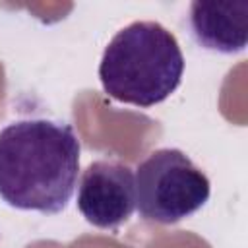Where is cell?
Listing matches in <instances>:
<instances>
[{
    "label": "cell",
    "mask_w": 248,
    "mask_h": 248,
    "mask_svg": "<svg viewBox=\"0 0 248 248\" xmlns=\"http://www.w3.org/2000/svg\"><path fill=\"white\" fill-rule=\"evenodd\" d=\"M188 25L203 48L221 54L240 52L248 41V2L194 0L188 12Z\"/></svg>",
    "instance_id": "5"
},
{
    "label": "cell",
    "mask_w": 248,
    "mask_h": 248,
    "mask_svg": "<svg viewBox=\"0 0 248 248\" xmlns=\"http://www.w3.org/2000/svg\"><path fill=\"white\" fill-rule=\"evenodd\" d=\"M78 209L99 229H118L136 209L134 172L118 161H93L81 174Z\"/></svg>",
    "instance_id": "4"
},
{
    "label": "cell",
    "mask_w": 248,
    "mask_h": 248,
    "mask_svg": "<svg viewBox=\"0 0 248 248\" xmlns=\"http://www.w3.org/2000/svg\"><path fill=\"white\" fill-rule=\"evenodd\" d=\"M184 56L176 37L157 21H134L107 45L99 79L112 99L136 107L163 103L182 81Z\"/></svg>",
    "instance_id": "2"
},
{
    "label": "cell",
    "mask_w": 248,
    "mask_h": 248,
    "mask_svg": "<svg viewBox=\"0 0 248 248\" xmlns=\"http://www.w3.org/2000/svg\"><path fill=\"white\" fill-rule=\"evenodd\" d=\"M136 207L147 221L174 225L205 205L209 178L174 147L157 149L143 159L134 176Z\"/></svg>",
    "instance_id": "3"
},
{
    "label": "cell",
    "mask_w": 248,
    "mask_h": 248,
    "mask_svg": "<svg viewBox=\"0 0 248 248\" xmlns=\"http://www.w3.org/2000/svg\"><path fill=\"white\" fill-rule=\"evenodd\" d=\"M79 172V140L66 122L21 118L0 130V198L45 215L66 209Z\"/></svg>",
    "instance_id": "1"
}]
</instances>
